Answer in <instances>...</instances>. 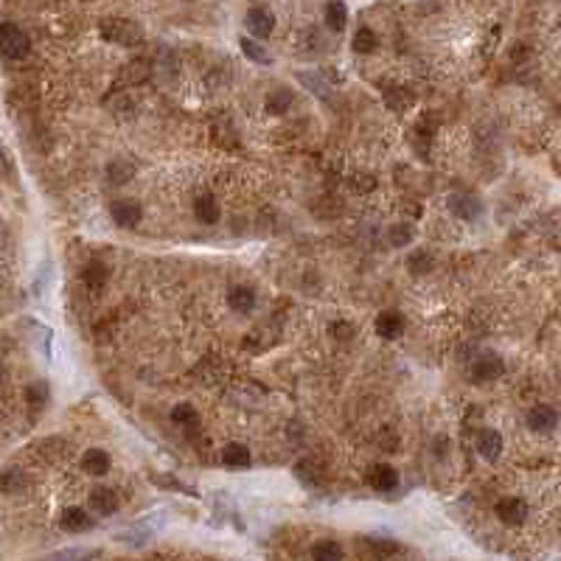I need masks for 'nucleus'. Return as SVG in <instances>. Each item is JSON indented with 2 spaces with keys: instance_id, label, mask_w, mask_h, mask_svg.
Instances as JSON below:
<instances>
[{
  "instance_id": "6",
  "label": "nucleus",
  "mask_w": 561,
  "mask_h": 561,
  "mask_svg": "<svg viewBox=\"0 0 561 561\" xmlns=\"http://www.w3.org/2000/svg\"><path fill=\"white\" fill-rule=\"evenodd\" d=\"M110 214H112L115 225H121V228H135V225L140 222V205H137L135 199H118V202H112Z\"/></svg>"
},
{
  "instance_id": "16",
  "label": "nucleus",
  "mask_w": 561,
  "mask_h": 561,
  "mask_svg": "<svg viewBox=\"0 0 561 561\" xmlns=\"http://www.w3.org/2000/svg\"><path fill=\"white\" fill-rule=\"evenodd\" d=\"M222 463L231 469H247L250 466V449L244 444H228L222 449Z\"/></svg>"
},
{
  "instance_id": "1",
  "label": "nucleus",
  "mask_w": 561,
  "mask_h": 561,
  "mask_svg": "<svg viewBox=\"0 0 561 561\" xmlns=\"http://www.w3.org/2000/svg\"><path fill=\"white\" fill-rule=\"evenodd\" d=\"M0 53L6 59H23L28 53V37L15 23H0Z\"/></svg>"
},
{
  "instance_id": "26",
  "label": "nucleus",
  "mask_w": 561,
  "mask_h": 561,
  "mask_svg": "<svg viewBox=\"0 0 561 561\" xmlns=\"http://www.w3.org/2000/svg\"><path fill=\"white\" fill-rule=\"evenodd\" d=\"M407 267H410L415 275H424V272H430V269H433V256H430V253H424V250H415V253H410Z\"/></svg>"
},
{
  "instance_id": "17",
  "label": "nucleus",
  "mask_w": 561,
  "mask_h": 561,
  "mask_svg": "<svg viewBox=\"0 0 561 561\" xmlns=\"http://www.w3.org/2000/svg\"><path fill=\"white\" fill-rule=\"evenodd\" d=\"M290 104H292V90L290 87H278V90H272L267 96V112H272V115H284L290 110Z\"/></svg>"
},
{
  "instance_id": "9",
  "label": "nucleus",
  "mask_w": 561,
  "mask_h": 561,
  "mask_svg": "<svg viewBox=\"0 0 561 561\" xmlns=\"http://www.w3.org/2000/svg\"><path fill=\"white\" fill-rule=\"evenodd\" d=\"M90 508L99 517H110L118 511V494L112 488H93L90 491Z\"/></svg>"
},
{
  "instance_id": "12",
  "label": "nucleus",
  "mask_w": 561,
  "mask_h": 561,
  "mask_svg": "<svg viewBox=\"0 0 561 561\" xmlns=\"http://www.w3.org/2000/svg\"><path fill=\"white\" fill-rule=\"evenodd\" d=\"M449 210L458 219H474L480 214V202L471 194H452L449 196Z\"/></svg>"
},
{
  "instance_id": "22",
  "label": "nucleus",
  "mask_w": 561,
  "mask_h": 561,
  "mask_svg": "<svg viewBox=\"0 0 561 561\" xmlns=\"http://www.w3.org/2000/svg\"><path fill=\"white\" fill-rule=\"evenodd\" d=\"M171 421H174V424H180V427H196L199 424V415H196V410L191 404H177L171 410Z\"/></svg>"
},
{
  "instance_id": "25",
  "label": "nucleus",
  "mask_w": 561,
  "mask_h": 561,
  "mask_svg": "<svg viewBox=\"0 0 561 561\" xmlns=\"http://www.w3.org/2000/svg\"><path fill=\"white\" fill-rule=\"evenodd\" d=\"M345 17H348V12H345L342 3H328L326 6V26L331 31H342L345 28Z\"/></svg>"
},
{
  "instance_id": "29",
  "label": "nucleus",
  "mask_w": 561,
  "mask_h": 561,
  "mask_svg": "<svg viewBox=\"0 0 561 561\" xmlns=\"http://www.w3.org/2000/svg\"><path fill=\"white\" fill-rule=\"evenodd\" d=\"M368 547H371V553L376 558H387V555H393L399 550V544L393 539H368Z\"/></svg>"
},
{
  "instance_id": "13",
  "label": "nucleus",
  "mask_w": 561,
  "mask_h": 561,
  "mask_svg": "<svg viewBox=\"0 0 561 561\" xmlns=\"http://www.w3.org/2000/svg\"><path fill=\"white\" fill-rule=\"evenodd\" d=\"M477 452H480L485 460H497L500 452H503V438H500V433L483 430V433L477 435Z\"/></svg>"
},
{
  "instance_id": "23",
  "label": "nucleus",
  "mask_w": 561,
  "mask_h": 561,
  "mask_svg": "<svg viewBox=\"0 0 561 561\" xmlns=\"http://www.w3.org/2000/svg\"><path fill=\"white\" fill-rule=\"evenodd\" d=\"M379 45V40H376V34H374V28H368V26H362L357 34H354V51L357 53H371L374 48Z\"/></svg>"
},
{
  "instance_id": "5",
  "label": "nucleus",
  "mask_w": 561,
  "mask_h": 561,
  "mask_svg": "<svg viewBox=\"0 0 561 561\" xmlns=\"http://www.w3.org/2000/svg\"><path fill=\"white\" fill-rule=\"evenodd\" d=\"M374 328H376V334H379L382 340H399V337L404 334V315L396 312V309L382 312V315L376 317Z\"/></svg>"
},
{
  "instance_id": "7",
  "label": "nucleus",
  "mask_w": 561,
  "mask_h": 561,
  "mask_svg": "<svg viewBox=\"0 0 561 561\" xmlns=\"http://www.w3.org/2000/svg\"><path fill=\"white\" fill-rule=\"evenodd\" d=\"M555 424H558V412H555L550 404H536V407H530V412H528V427H530V430H536V433H550Z\"/></svg>"
},
{
  "instance_id": "31",
  "label": "nucleus",
  "mask_w": 561,
  "mask_h": 561,
  "mask_svg": "<svg viewBox=\"0 0 561 561\" xmlns=\"http://www.w3.org/2000/svg\"><path fill=\"white\" fill-rule=\"evenodd\" d=\"M28 401L37 404V407L45 404V385H31V387H28Z\"/></svg>"
},
{
  "instance_id": "14",
  "label": "nucleus",
  "mask_w": 561,
  "mask_h": 561,
  "mask_svg": "<svg viewBox=\"0 0 561 561\" xmlns=\"http://www.w3.org/2000/svg\"><path fill=\"white\" fill-rule=\"evenodd\" d=\"M82 469H85L87 474L101 477V474L110 471V455H107L104 449H87L85 458H82Z\"/></svg>"
},
{
  "instance_id": "2",
  "label": "nucleus",
  "mask_w": 561,
  "mask_h": 561,
  "mask_svg": "<svg viewBox=\"0 0 561 561\" xmlns=\"http://www.w3.org/2000/svg\"><path fill=\"white\" fill-rule=\"evenodd\" d=\"M101 34L110 42H121V45H135L140 37H144V31H140V26L135 20H110L101 26Z\"/></svg>"
},
{
  "instance_id": "18",
  "label": "nucleus",
  "mask_w": 561,
  "mask_h": 561,
  "mask_svg": "<svg viewBox=\"0 0 561 561\" xmlns=\"http://www.w3.org/2000/svg\"><path fill=\"white\" fill-rule=\"evenodd\" d=\"M228 303H231V309H236V312L244 315V312H250L256 306V292L250 287H236V290H231Z\"/></svg>"
},
{
  "instance_id": "4",
  "label": "nucleus",
  "mask_w": 561,
  "mask_h": 561,
  "mask_svg": "<svg viewBox=\"0 0 561 561\" xmlns=\"http://www.w3.org/2000/svg\"><path fill=\"white\" fill-rule=\"evenodd\" d=\"M503 371H505V365H503L500 357L485 354V357H480V360H474V365H471V379H474V382H494V379L503 376Z\"/></svg>"
},
{
  "instance_id": "28",
  "label": "nucleus",
  "mask_w": 561,
  "mask_h": 561,
  "mask_svg": "<svg viewBox=\"0 0 561 561\" xmlns=\"http://www.w3.org/2000/svg\"><path fill=\"white\" fill-rule=\"evenodd\" d=\"M239 45H242V51H244V56L247 59H253V62H258V65H269V53L261 48V45H256L253 40H239Z\"/></svg>"
},
{
  "instance_id": "19",
  "label": "nucleus",
  "mask_w": 561,
  "mask_h": 561,
  "mask_svg": "<svg viewBox=\"0 0 561 561\" xmlns=\"http://www.w3.org/2000/svg\"><path fill=\"white\" fill-rule=\"evenodd\" d=\"M107 278H110V269H107L101 261H93V264L85 267V284H87L90 290H101V287L107 284Z\"/></svg>"
},
{
  "instance_id": "27",
  "label": "nucleus",
  "mask_w": 561,
  "mask_h": 561,
  "mask_svg": "<svg viewBox=\"0 0 561 561\" xmlns=\"http://www.w3.org/2000/svg\"><path fill=\"white\" fill-rule=\"evenodd\" d=\"M23 488V477L20 471L15 469H0V491H6V494H15V491Z\"/></svg>"
},
{
  "instance_id": "30",
  "label": "nucleus",
  "mask_w": 561,
  "mask_h": 561,
  "mask_svg": "<svg viewBox=\"0 0 561 561\" xmlns=\"http://www.w3.org/2000/svg\"><path fill=\"white\" fill-rule=\"evenodd\" d=\"M331 334H334L337 340H348L351 334H354V326H351V323H345V320H342V323L337 320V323H331Z\"/></svg>"
},
{
  "instance_id": "15",
  "label": "nucleus",
  "mask_w": 561,
  "mask_h": 561,
  "mask_svg": "<svg viewBox=\"0 0 561 561\" xmlns=\"http://www.w3.org/2000/svg\"><path fill=\"white\" fill-rule=\"evenodd\" d=\"M368 480H371V485L376 491H393L399 485V471L393 466H374V471L368 474Z\"/></svg>"
},
{
  "instance_id": "3",
  "label": "nucleus",
  "mask_w": 561,
  "mask_h": 561,
  "mask_svg": "<svg viewBox=\"0 0 561 561\" xmlns=\"http://www.w3.org/2000/svg\"><path fill=\"white\" fill-rule=\"evenodd\" d=\"M244 20H247L250 34L258 37V40L269 37L272 28H275V15H272L267 6H253V9H247V17H244Z\"/></svg>"
},
{
  "instance_id": "21",
  "label": "nucleus",
  "mask_w": 561,
  "mask_h": 561,
  "mask_svg": "<svg viewBox=\"0 0 561 561\" xmlns=\"http://www.w3.org/2000/svg\"><path fill=\"white\" fill-rule=\"evenodd\" d=\"M132 174H135V166L126 163V160H112V163L107 166V177H110L112 185H124V183H129Z\"/></svg>"
},
{
  "instance_id": "32",
  "label": "nucleus",
  "mask_w": 561,
  "mask_h": 561,
  "mask_svg": "<svg viewBox=\"0 0 561 561\" xmlns=\"http://www.w3.org/2000/svg\"><path fill=\"white\" fill-rule=\"evenodd\" d=\"M0 382H3V371H0Z\"/></svg>"
},
{
  "instance_id": "8",
  "label": "nucleus",
  "mask_w": 561,
  "mask_h": 561,
  "mask_svg": "<svg viewBox=\"0 0 561 561\" xmlns=\"http://www.w3.org/2000/svg\"><path fill=\"white\" fill-rule=\"evenodd\" d=\"M497 517H500L505 525H522L525 517H528V505H525V500L505 497V500L497 503Z\"/></svg>"
},
{
  "instance_id": "20",
  "label": "nucleus",
  "mask_w": 561,
  "mask_h": 561,
  "mask_svg": "<svg viewBox=\"0 0 561 561\" xmlns=\"http://www.w3.org/2000/svg\"><path fill=\"white\" fill-rule=\"evenodd\" d=\"M312 558H315V561H342V547H340L337 542H331V539L317 542V544L312 547Z\"/></svg>"
},
{
  "instance_id": "11",
  "label": "nucleus",
  "mask_w": 561,
  "mask_h": 561,
  "mask_svg": "<svg viewBox=\"0 0 561 561\" xmlns=\"http://www.w3.org/2000/svg\"><path fill=\"white\" fill-rule=\"evenodd\" d=\"M194 214H196V219L202 222V225H217L219 219H222V208H219V202L214 199V196H199L196 202H194Z\"/></svg>"
},
{
  "instance_id": "24",
  "label": "nucleus",
  "mask_w": 561,
  "mask_h": 561,
  "mask_svg": "<svg viewBox=\"0 0 561 561\" xmlns=\"http://www.w3.org/2000/svg\"><path fill=\"white\" fill-rule=\"evenodd\" d=\"M410 242H412V228L407 222H399V225H393L387 231V244L390 247H407Z\"/></svg>"
},
{
  "instance_id": "10",
  "label": "nucleus",
  "mask_w": 561,
  "mask_h": 561,
  "mask_svg": "<svg viewBox=\"0 0 561 561\" xmlns=\"http://www.w3.org/2000/svg\"><path fill=\"white\" fill-rule=\"evenodd\" d=\"M59 525H62V530H67V533H85V530L93 528V517H90L87 511H82V508H67V511L62 514Z\"/></svg>"
}]
</instances>
